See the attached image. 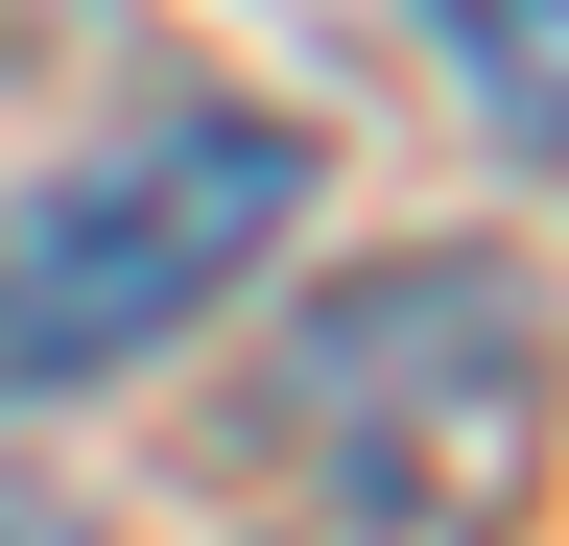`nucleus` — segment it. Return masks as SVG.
Returning a JSON list of instances; mask_svg holds the SVG:
<instances>
[{
  "label": "nucleus",
  "mask_w": 569,
  "mask_h": 546,
  "mask_svg": "<svg viewBox=\"0 0 569 546\" xmlns=\"http://www.w3.org/2000/svg\"><path fill=\"white\" fill-rule=\"evenodd\" d=\"M284 215H309V119H261V96H167V119H119L96 167H48L24 215H0V404L167 357L213 286H261Z\"/></svg>",
  "instance_id": "obj_1"
},
{
  "label": "nucleus",
  "mask_w": 569,
  "mask_h": 546,
  "mask_svg": "<svg viewBox=\"0 0 569 546\" xmlns=\"http://www.w3.org/2000/svg\"><path fill=\"white\" fill-rule=\"evenodd\" d=\"M284 428L380 523H475L498 475H522V309H498V261H380V286L284 357Z\"/></svg>",
  "instance_id": "obj_2"
},
{
  "label": "nucleus",
  "mask_w": 569,
  "mask_h": 546,
  "mask_svg": "<svg viewBox=\"0 0 569 546\" xmlns=\"http://www.w3.org/2000/svg\"><path fill=\"white\" fill-rule=\"evenodd\" d=\"M427 24H451V72L522 119V143H569V0H427Z\"/></svg>",
  "instance_id": "obj_3"
},
{
  "label": "nucleus",
  "mask_w": 569,
  "mask_h": 546,
  "mask_svg": "<svg viewBox=\"0 0 569 546\" xmlns=\"http://www.w3.org/2000/svg\"><path fill=\"white\" fill-rule=\"evenodd\" d=\"M0 546H71V499H48V475H0Z\"/></svg>",
  "instance_id": "obj_4"
}]
</instances>
